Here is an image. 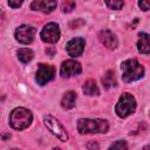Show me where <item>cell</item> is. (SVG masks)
I'll list each match as a JSON object with an SVG mask.
<instances>
[{
    "label": "cell",
    "mask_w": 150,
    "mask_h": 150,
    "mask_svg": "<svg viewBox=\"0 0 150 150\" xmlns=\"http://www.w3.org/2000/svg\"><path fill=\"white\" fill-rule=\"evenodd\" d=\"M109 129V123L100 118H80L77 121V130L80 134H104Z\"/></svg>",
    "instance_id": "obj_1"
},
{
    "label": "cell",
    "mask_w": 150,
    "mask_h": 150,
    "mask_svg": "<svg viewBox=\"0 0 150 150\" xmlns=\"http://www.w3.org/2000/svg\"><path fill=\"white\" fill-rule=\"evenodd\" d=\"M122 79L125 82H132L136 80H139L144 74L143 66L135 59H129L122 62Z\"/></svg>",
    "instance_id": "obj_2"
},
{
    "label": "cell",
    "mask_w": 150,
    "mask_h": 150,
    "mask_svg": "<svg viewBox=\"0 0 150 150\" xmlns=\"http://www.w3.org/2000/svg\"><path fill=\"white\" fill-rule=\"evenodd\" d=\"M32 120H33L32 112L28 109L22 107L13 109L9 115V124L12 125V128L16 130L26 129L32 123Z\"/></svg>",
    "instance_id": "obj_3"
},
{
    "label": "cell",
    "mask_w": 150,
    "mask_h": 150,
    "mask_svg": "<svg viewBox=\"0 0 150 150\" xmlns=\"http://www.w3.org/2000/svg\"><path fill=\"white\" fill-rule=\"evenodd\" d=\"M135 109H136L135 97L129 93H124L120 97V100H118V102L116 104L115 111L120 117L124 118V117L131 115L135 111Z\"/></svg>",
    "instance_id": "obj_4"
},
{
    "label": "cell",
    "mask_w": 150,
    "mask_h": 150,
    "mask_svg": "<svg viewBox=\"0 0 150 150\" xmlns=\"http://www.w3.org/2000/svg\"><path fill=\"white\" fill-rule=\"evenodd\" d=\"M45 124L48 128V130L53 135H55L61 142H67L68 141V132H67V130L64 129V127L55 117H53L50 115L46 116L45 117Z\"/></svg>",
    "instance_id": "obj_5"
},
{
    "label": "cell",
    "mask_w": 150,
    "mask_h": 150,
    "mask_svg": "<svg viewBox=\"0 0 150 150\" xmlns=\"http://www.w3.org/2000/svg\"><path fill=\"white\" fill-rule=\"evenodd\" d=\"M41 40L43 42L47 43H55L59 41L60 39V28L59 25L55 22H49L47 25H45V27L42 28L41 33H40Z\"/></svg>",
    "instance_id": "obj_6"
},
{
    "label": "cell",
    "mask_w": 150,
    "mask_h": 150,
    "mask_svg": "<svg viewBox=\"0 0 150 150\" xmlns=\"http://www.w3.org/2000/svg\"><path fill=\"white\" fill-rule=\"evenodd\" d=\"M54 75H55V69L53 66L50 64H46V63H41L39 64L38 67V70H36V82L41 86L46 84L47 82L52 81L54 79Z\"/></svg>",
    "instance_id": "obj_7"
},
{
    "label": "cell",
    "mask_w": 150,
    "mask_h": 150,
    "mask_svg": "<svg viewBox=\"0 0 150 150\" xmlns=\"http://www.w3.org/2000/svg\"><path fill=\"white\" fill-rule=\"evenodd\" d=\"M36 33V29L28 25H22L16 28L15 30V39L23 45H28L33 41L34 35Z\"/></svg>",
    "instance_id": "obj_8"
},
{
    "label": "cell",
    "mask_w": 150,
    "mask_h": 150,
    "mask_svg": "<svg viewBox=\"0 0 150 150\" xmlns=\"http://www.w3.org/2000/svg\"><path fill=\"white\" fill-rule=\"evenodd\" d=\"M81 71H82V67L75 60H67V61H64L62 63V66H61V69H60V73H61L62 77H70V76L80 74Z\"/></svg>",
    "instance_id": "obj_9"
},
{
    "label": "cell",
    "mask_w": 150,
    "mask_h": 150,
    "mask_svg": "<svg viewBox=\"0 0 150 150\" xmlns=\"http://www.w3.org/2000/svg\"><path fill=\"white\" fill-rule=\"evenodd\" d=\"M84 46H86V40L83 38H75V39H71L67 43L66 49H67V53L70 56L76 57V56H80L83 53Z\"/></svg>",
    "instance_id": "obj_10"
},
{
    "label": "cell",
    "mask_w": 150,
    "mask_h": 150,
    "mask_svg": "<svg viewBox=\"0 0 150 150\" xmlns=\"http://www.w3.org/2000/svg\"><path fill=\"white\" fill-rule=\"evenodd\" d=\"M57 0H34L30 4V8L33 11H39L42 13H50L55 9Z\"/></svg>",
    "instance_id": "obj_11"
},
{
    "label": "cell",
    "mask_w": 150,
    "mask_h": 150,
    "mask_svg": "<svg viewBox=\"0 0 150 150\" xmlns=\"http://www.w3.org/2000/svg\"><path fill=\"white\" fill-rule=\"evenodd\" d=\"M98 39L100 41L109 49H115L118 45L117 39L115 36V34L112 32H110L109 29H103L98 33Z\"/></svg>",
    "instance_id": "obj_12"
},
{
    "label": "cell",
    "mask_w": 150,
    "mask_h": 150,
    "mask_svg": "<svg viewBox=\"0 0 150 150\" xmlns=\"http://www.w3.org/2000/svg\"><path fill=\"white\" fill-rule=\"evenodd\" d=\"M137 49L142 54H150V35L145 33L139 34V39L137 41Z\"/></svg>",
    "instance_id": "obj_13"
},
{
    "label": "cell",
    "mask_w": 150,
    "mask_h": 150,
    "mask_svg": "<svg viewBox=\"0 0 150 150\" xmlns=\"http://www.w3.org/2000/svg\"><path fill=\"white\" fill-rule=\"evenodd\" d=\"M76 97L77 96H76V93L75 91H67L63 95L62 100H61L62 108H64V109H71V108H74L75 102H76Z\"/></svg>",
    "instance_id": "obj_14"
},
{
    "label": "cell",
    "mask_w": 150,
    "mask_h": 150,
    "mask_svg": "<svg viewBox=\"0 0 150 150\" xmlns=\"http://www.w3.org/2000/svg\"><path fill=\"white\" fill-rule=\"evenodd\" d=\"M83 93L86 95H89V96H94V95H98L100 94V90H98V87L96 84V82L94 80H88L84 84H83Z\"/></svg>",
    "instance_id": "obj_15"
},
{
    "label": "cell",
    "mask_w": 150,
    "mask_h": 150,
    "mask_svg": "<svg viewBox=\"0 0 150 150\" xmlns=\"http://www.w3.org/2000/svg\"><path fill=\"white\" fill-rule=\"evenodd\" d=\"M16 54H18V59H19L22 63H28V62H30L32 59H33V56H34L33 52H32L30 49H28V48H21V49L18 50Z\"/></svg>",
    "instance_id": "obj_16"
},
{
    "label": "cell",
    "mask_w": 150,
    "mask_h": 150,
    "mask_svg": "<svg viewBox=\"0 0 150 150\" xmlns=\"http://www.w3.org/2000/svg\"><path fill=\"white\" fill-rule=\"evenodd\" d=\"M102 83L104 86V88L109 89L111 87H115L116 86V80H115V74L112 70H108L105 73V75L102 77Z\"/></svg>",
    "instance_id": "obj_17"
},
{
    "label": "cell",
    "mask_w": 150,
    "mask_h": 150,
    "mask_svg": "<svg viewBox=\"0 0 150 150\" xmlns=\"http://www.w3.org/2000/svg\"><path fill=\"white\" fill-rule=\"evenodd\" d=\"M110 9H121L123 7V0H104Z\"/></svg>",
    "instance_id": "obj_18"
},
{
    "label": "cell",
    "mask_w": 150,
    "mask_h": 150,
    "mask_svg": "<svg viewBox=\"0 0 150 150\" xmlns=\"http://www.w3.org/2000/svg\"><path fill=\"white\" fill-rule=\"evenodd\" d=\"M74 7H75V2L73 0H64L62 4V11L66 13L71 12L74 9Z\"/></svg>",
    "instance_id": "obj_19"
},
{
    "label": "cell",
    "mask_w": 150,
    "mask_h": 150,
    "mask_svg": "<svg viewBox=\"0 0 150 150\" xmlns=\"http://www.w3.org/2000/svg\"><path fill=\"white\" fill-rule=\"evenodd\" d=\"M109 148H110V149H127L128 145H127L125 141H116V142L112 143Z\"/></svg>",
    "instance_id": "obj_20"
},
{
    "label": "cell",
    "mask_w": 150,
    "mask_h": 150,
    "mask_svg": "<svg viewBox=\"0 0 150 150\" xmlns=\"http://www.w3.org/2000/svg\"><path fill=\"white\" fill-rule=\"evenodd\" d=\"M83 25H84V21H83V20L76 19V20L69 22V28L74 29V28H79V27H81V26H83Z\"/></svg>",
    "instance_id": "obj_21"
},
{
    "label": "cell",
    "mask_w": 150,
    "mask_h": 150,
    "mask_svg": "<svg viewBox=\"0 0 150 150\" xmlns=\"http://www.w3.org/2000/svg\"><path fill=\"white\" fill-rule=\"evenodd\" d=\"M138 5L142 11H150V0H139Z\"/></svg>",
    "instance_id": "obj_22"
},
{
    "label": "cell",
    "mask_w": 150,
    "mask_h": 150,
    "mask_svg": "<svg viewBox=\"0 0 150 150\" xmlns=\"http://www.w3.org/2000/svg\"><path fill=\"white\" fill-rule=\"evenodd\" d=\"M23 0H8V5L12 7V8H18L21 6Z\"/></svg>",
    "instance_id": "obj_23"
},
{
    "label": "cell",
    "mask_w": 150,
    "mask_h": 150,
    "mask_svg": "<svg viewBox=\"0 0 150 150\" xmlns=\"http://www.w3.org/2000/svg\"><path fill=\"white\" fill-rule=\"evenodd\" d=\"M91 146H95V148H98L97 144H88V148H91Z\"/></svg>",
    "instance_id": "obj_24"
},
{
    "label": "cell",
    "mask_w": 150,
    "mask_h": 150,
    "mask_svg": "<svg viewBox=\"0 0 150 150\" xmlns=\"http://www.w3.org/2000/svg\"><path fill=\"white\" fill-rule=\"evenodd\" d=\"M144 149H150V145H146V146H144Z\"/></svg>",
    "instance_id": "obj_25"
}]
</instances>
